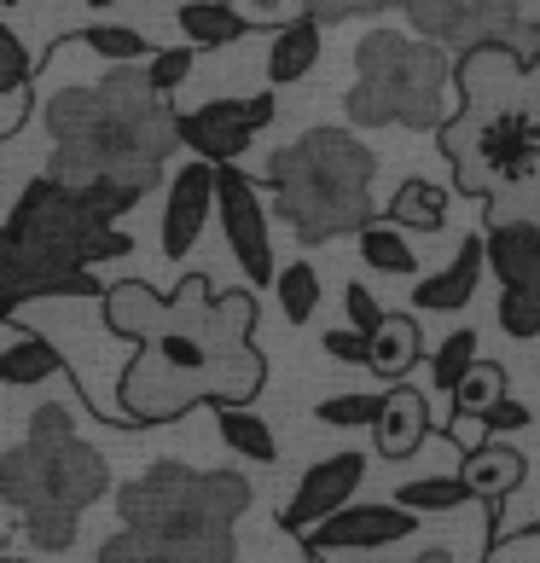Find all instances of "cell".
I'll use <instances>...</instances> for the list:
<instances>
[{
  "instance_id": "17",
  "label": "cell",
  "mask_w": 540,
  "mask_h": 563,
  "mask_svg": "<svg viewBox=\"0 0 540 563\" xmlns=\"http://www.w3.org/2000/svg\"><path fill=\"white\" fill-rule=\"evenodd\" d=\"M47 378H65V354H58L41 331H24L18 314H7V349H0V384L7 389H30V384H47Z\"/></svg>"
},
{
  "instance_id": "31",
  "label": "cell",
  "mask_w": 540,
  "mask_h": 563,
  "mask_svg": "<svg viewBox=\"0 0 540 563\" xmlns=\"http://www.w3.org/2000/svg\"><path fill=\"white\" fill-rule=\"evenodd\" d=\"M476 366V331H453V338L436 349V389H460V378Z\"/></svg>"
},
{
  "instance_id": "40",
  "label": "cell",
  "mask_w": 540,
  "mask_h": 563,
  "mask_svg": "<svg viewBox=\"0 0 540 563\" xmlns=\"http://www.w3.org/2000/svg\"><path fill=\"white\" fill-rule=\"evenodd\" d=\"M453 558H460V552L442 547V540H430V547H419V563H453Z\"/></svg>"
},
{
  "instance_id": "41",
  "label": "cell",
  "mask_w": 540,
  "mask_h": 563,
  "mask_svg": "<svg viewBox=\"0 0 540 563\" xmlns=\"http://www.w3.org/2000/svg\"><path fill=\"white\" fill-rule=\"evenodd\" d=\"M88 7H93V12H106V7H117V0H88Z\"/></svg>"
},
{
  "instance_id": "34",
  "label": "cell",
  "mask_w": 540,
  "mask_h": 563,
  "mask_svg": "<svg viewBox=\"0 0 540 563\" xmlns=\"http://www.w3.org/2000/svg\"><path fill=\"white\" fill-rule=\"evenodd\" d=\"M331 361H361V366H372V331H326V343H320Z\"/></svg>"
},
{
  "instance_id": "22",
  "label": "cell",
  "mask_w": 540,
  "mask_h": 563,
  "mask_svg": "<svg viewBox=\"0 0 540 563\" xmlns=\"http://www.w3.org/2000/svg\"><path fill=\"white\" fill-rule=\"evenodd\" d=\"M216 430H221V442L244 453V459H256V465H279V442H274V430H267L262 419L244 401H216Z\"/></svg>"
},
{
  "instance_id": "4",
  "label": "cell",
  "mask_w": 540,
  "mask_h": 563,
  "mask_svg": "<svg viewBox=\"0 0 540 563\" xmlns=\"http://www.w3.org/2000/svg\"><path fill=\"white\" fill-rule=\"evenodd\" d=\"M122 203L76 180H35L12 203L0 256H7V314L30 297H47L58 279L88 274L93 262L129 256V233L117 227Z\"/></svg>"
},
{
  "instance_id": "28",
  "label": "cell",
  "mask_w": 540,
  "mask_h": 563,
  "mask_svg": "<svg viewBox=\"0 0 540 563\" xmlns=\"http://www.w3.org/2000/svg\"><path fill=\"white\" fill-rule=\"evenodd\" d=\"M274 290H279V308H285V320H290V325H302L308 314H315V302H320V279H315V267H308V262L279 267Z\"/></svg>"
},
{
  "instance_id": "8",
  "label": "cell",
  "mask_w": 540,
  "mask_h": 563,
  "mask_svg": "<svg viewBox=\"0 0 540 563\" xmlns=\"http://www.w3.org/2000/svg\"><path fill=\"white\" fill-rule=\"evenodd\" d=\"M436 134H442V152L453 163L460 192H471V198L529 180L535 163H540V111H529V106L460 111Z\"/></svg>"
},
{
  "instance_id": "3",
  "label": "cell",
  "mask_w": 540,
  "mask_h": 563,
  "mask_svg": "<svg viewBox=\"0 0 540 563\" xmlns=\"http://www.w3.org/2000/svg\"><path fill=\"white\" fill-rule=\"evenodd\" d=\"M122 534L99 547V563H233V523L251 511V483L239 471H192L157 459L129 488H117Z\"/></svg>"
},
{
  "instance_id": "21",
  "label": "cell",
  "mask_w": 540,
  "mask_h": 563,
  "mask_svg": "<svg viewBox=\"0 0 540 563\" xmlns=\"http://www.w3.org/2000/svg\"><path fill=\"white\" fill-rule=\"evenodd\" d=\"M175 24L192 47H233L239 35H251V18H244L233 0H186L175 12Z\"/></svg>"
},
{
  "instance_id": "36",
  "label": "cell",
  "mask_w": 540,
  "mask_h": 563,
  "mask_svg": "<svg viewBox=\"0 0 540 563\" xmlns=\"http://www.w3.org/2000/svg\"><path fill=\"white\" fill-rule=\"evenodd\" d=\"M0 47H7V70H0V88H12V81H30V53H24V41H18L12 24L0 30Z\"/></svg>"
},
{
  "instance_id": "15",
  "label": "cell",
  "mask_w": 540,
  "mask_h": 563,
  "mask_svg": "<svg viewBox=\"0 0 540 563\" xmlns=\"http://www.w3.org/2000/svg\"><path fill=\"white\" fill-rule=\"evenodd\" d=\"M372 435H378V453L384 459L419 453L425 435H430V395L396 378V389L384 395V412H378V424H372Z\"/></svg>"
},
{
  "instance_id": "6",
  "label": "cell",
  "mask_w": 540,
  "mask_h": 563,
  "mask_svg": "<svg viewBox=\"0 0 540 563\" xmlns=\"http://www.w3.org/2000/svg\"><path fill=\"white\" fill-rule=\"evenodd\" d=\"M355 88L343 111L355 129H442L448 122V53L430 35L372 30L355 47Z\"/></svg>"
},
{
  "instance_id": "37",
  "label": "cell",
  "mask_w": 540,
  "mask_h": 563,
  "mask_svg": "<svg viewBox=\"0 0 540 563\" xmlns=\"http://www.w3.org/2000/svg\"><path fill=\"white\" fill-rule=\"evenodd\" d=\"M343 302H349V320H355L361 331H378V325H384V308L366 297V285H349V290H343Z\"/></svg>"
},
{
  "instance_id": "16",
  "label": "cell",
  "mask_w": 540,
  "mask_h": 563,
  "mask_svg": "<svg viewBox=\"0 0 540 563\" xmlns=\"http://www.w3.org/2000/svg\"><path fill=\"white\" fill-rule=\"evenodd\" d=\"M483 267H488V239H465L460 250H453V262L442 267V274L419 279L412 302L430 308V314H453V308L471 302V290H476V279H483Z\"/></svg>"
},
{
  "instance_id": "30",
  "label": "cell",
  "mask_w": 540,
  "mask_h": 563,
  "mask_svg": "<svg viewBox=\"0 0 540 563\" xmlns=\"http://www.w3.org/2000/svg\"><path fill=\"white\" fill-rule=\"evenodd\" d=\"M378 412H384V395H338V401L315 407V419L331 430H366V424H378Z\"/></svg>"
},
{
  "instance_id": "32",
  "label": "cell",
  "mask_w": 540,
  "mask_h": 563,
  "mask_svg": "<svg viewBox=\"0 0 540 563\" xmlns=\"http://www.w3.org/2000/svg\"><path fill=\"white\" fill-rule=\"evenodd\" d=\"M192 53H198L192 41H186V47H169V53H152V81H157L163 93H175L180 81L198 70V58H192Z\"/></svg>"
},
{
  "instance_id": "23",
  "label": "cell",
  "mask_w": 540,
  "mask_h": 563,
  "mask_svg": "<svg viewBox=\"0 0 540 563\" xmlns=\"http://www.w3.org/2000/svg\"><path fill=\"white\" fill-rule=\"evenodd\" d=\"M412 361H419V320L384 314V325L372 331V372H378V378H407Z\"/></svg>"
},
{
  "instance_id": "29",
  "label": "cell",
  "mask_w": 540,
  "mask_h": 563,
  "mask_svg": "<svg viewBox=\"0 0 540 563\" xmlns=\"http://www.w3.org/2000/svg\"><path fill=\"white\" fill-rule=\"evenodd\" d=\"M500 395H506V366L476 361L465 378H460V389H453V407H460V412H488Z\"/></svg>"
},
{
  "instance_id": "20",
  "label": "cell",
  "mask_w": 540,
  "mask_h": 563,
  "mask_svg": "<svg viewBox=\"0 0 540 563\" xmlns=\"http://www.w3.org/2000/svg\"><path fill=\"white\" fill-rule=\"evenodd\" d=\"M315 65H320V18L302 12V18H290V24H279L274 47H267V76L285 88V81H302Z\"/></svg>"
},
{
  "instance_id": "9",
  "label": "cell",
  "mask_w": 540,
  "mask_h": 563,
  "mask_svg": "<svg viewBox=\"0 0 540 563\" xmlns=\"http://www.w3.org/2000/svg\"><path fill=\"white\" fill-rule=\"evenodd\" d=\"M488 267L500 274V325L540 338V221H500L488 233Z\"/></svg>"
},
{
  "instance_id": "27",
  "label": "cell",
  "mask_w": 540,
  "mask_h": 563,
  "mask_svg": "<svg viewBox=\"0 0 540 563\" xmlns=\"http://www.w3.org/2000/svg\"><path fill=\"white\" fill-rule=\"evenodd\" d=\"M476 488L465 483V476H425V483H407V488H396V499L401 506H412V511H453V506H465Z\"/></svg>"
},
{
  "instance_id": "43",
  "label": "cell",
  "mask_w": 540,
  "mask_h": 563,
  "mask_svg": "<svg viewBox=\"0 0 540 563\" xmlns=\"http://www.w3.org/2000/svg\"><path fill=\"white\" fill-rule=\"evenodd\" d=\"M389 7H396V12H407V0H384V12H389Z\"/></svg>"
},
{
  "instance_id": "1",
  "label": "cell",
  "mask_w": 540,
  "mask_h": 563,
  "mask_svg": "<svg viewBox=\"0 0 540 563\" xmlns=\"http://www.w3.org/2000/svg\"><path fill=\"white\" fill-rule=\"evenodd\" d=\"M106 325L140 343L122 366V412L134 430L175 424L192 407L256 401L267 384V361L256 354V297L227 290L216 297L203 274H186L175 297H157L145 279H122L106 290Z\"/></svg>"
},
{
  "instance_id": "10",
  "label": "cell",
  "mask_w": 540,
  "mask_h": 563,
  "mask_svg": "<svg viewBox=\"0 0 540 563\" xmlns=\"http://www.w3.org/2000/svg\"><path fill=\"white\" fill-rule=\"evenodd\" d=\"M274 122V93H251V99H210V106L180 117V140L186 152L210 157V163H233L251 152V140Z\"/></svg>"
},
{
  "instance_id": "14",
  "label": "cell",
  "mask_w": 540,
  "mask_h": 563,
  "mask_svg": "<svg viewBox=\"0 0 540 563\" xmlns=\"http://www.w3.org/2000/svg\"><path fill=\"white\" fill-rule=\"evenodd\" d=\"M361 476H366V459H361V453H331V459H320V465L297 483V494H290L279 529H285V534H308L320 517L343 511L349 499H355Z\"/></svg>"
},
{
  "instance_id": "19",
  "label": "cell",
  "mask_w": 540,
  "mask_h": 563,
  "mask_svg": "<svg viewBox=\"0 0 540 563\" xmlns=\"http://www.w3.org/2000/svg\"><path fill=\"white\" fill-rule=\"evenodd\" d=\"M483 7H488V0H407V18H412V30H419V35L442 41V47H453V53H465Z\"/></svg>"
},
{
  "instance_id": "7",
  "label": "cell",
  "mask_w": 540,
  "mask_h": 563,
  "mask_svg": "<svg viewBox=\"0 0 540 563\" xmlns=\"http://www.w3.org/2000/svg\"><path fill=\"white\" fill-rule=\"evenodd\" d=\"M111 488V465L93 442L70 430L65 407H41L30 435L0 453V499L12 511H88Z\"/></svg>"
},
{
  "instance_id": "2",
  "label": "cell",
  "mask_w": 540,
  "mask_h": 563,
  "mask_svg": "<svg viewBox=\"0 0 540 563\" xmlns=\"http://www.w3.org/2000/svg\"><path fill=\"white\" fill-rule=\"evenodd\" d=\"M47 134H53V175L93 186L117 198L122 210L140 203L163 180L180 140V111H169V93L152 81V70L111 65L93 88H65L47 99Z\"/></svg>"
},
{
  "instance_id": "18",
  "label": "cell",
  "mask_w": 540,
  "mask_h": 563,
  "mask_svg": "<svg viewBox=\"0 0 540 563\" xmlns=\"http://www.w3.org/2000/svg\"><path fill=\"white\" fill-rule=\"evenodd\" d=\"M460 476L476 488V499H483V506L500 517V511H506V499L517 494V483H524V453H517V448H494V442L465 448Z\"/></svg>"
},
{
  "instance_id": "44",
  "label": "cell",
  "mask_w": 540,
  "mask_h": 563,
  "mask_svg": "<svg viewBox=\"0 0 540 563\" xmlns=\"http://www.w3.org/2000/svg\"><path fill=\"white\" fill-rule=\"evenodd\" d=\"M7 7H12V0H7Z\"/></svg>"
},
{
  "instance_id": "11",
  "label": "cell",
  "mask_w": 540,
  "mask_h": 563,
  "mask_svg": "<svg viewBox=\"0 0 540 563\" xmlns=\"http://www.w3.org/2000/svg\"><path fill=\"white\" fill-rule=\"evenodd\" d=\"M419 517L425 511L401 506V499H396V506H343V511L320 517V523L302 534V547H308V558H326V552H378V547H396V540L419 534Z\"/></svg>"
},
{
  "instance_id": "13",
  "label": "cell",
  "mask_w": 540,
  "mask_h": 563,
  "mask_svg": "<svg viewBox=\"0 0 540 563\" xmlns=\"http://www.w3.org/2000/svg\"><path fill=\"white\" fill-rule=\"evenodd\" d=\"M221 210V163H186V169L169 180V203H163V256L180 262L186 250L198 244L203 216Z\"/></svg>"
},
{
  "instance_id": "24",
  "label": "cell",
  "mask_w": 540,
  "mask_h": 563,
  "mask_svg": "<svg viewBox=\"0 0 540 563\" xmlns=\"http://www.w3.org/2000/svg\"><path fill=\"white\" fill-rule=\"evenodd\" d=\"M389 221H401L407 233H442L448 221V192L430 180H401L396 198H389Z\"/></svg>"
},
{
  "instance_id": "39",
  "label": "cell",
  "mask_w": 540,
  "mask_h": 563,
  "mask_svg": "<svg viewBox=\"0 0 540 563\" xmlns=\"http://www.w3.org/2000/svg\"><path fill=\"white\" fill-rule=\"evenodd\" d=\"M488 558H540V523L524 529V534H511V540H494Z\"/></svg>"
},
{
  "instance_id": "25",
  "label": "cell",
  "mask_w": 540,
  "mask_h": 563,
  "mask_svg": "<svg viewBox=\"0 0 540 563\" xmlns=\"http://www.w3.org/2000/svg\"><path fill=\"white\" fill-rule=\"evenodd\" d=\"M58 47H88V53H99L106 65H152V41H145L140 30H117V24H93V30H76V35H65Z\"/></svg>"
},
{
  "instance_id": "33",
  "label": "cell",
  "mask_w": 540,
  "mask_h": 563,
  "mask_svg": "<svg viewBox=\"0 0 540 563\" xmlns=\"http://www.w3.org/2000/svg\"><path fill=\"white\" fill-rule=\"evenodd\" d=\"M308 12L320 18V24H349V18H372L384 12V0H302Z\"/></svg>"
},
{
  "instance_id": "42",
  "label": "cell",
  "mask_w": 540,
  "mask_h": 563,
  "mask_svg": "<svg viewBox=\"0 0 540 563\" xmlns=\"http://www.w3.org/2000/svg\"><path fill=\"white\" fill-rule=\"evenodd\" d=\"M251 7H262V12H274V7H279V0H251Z\"/></svg>"
},
{
  "instance_id": "26",
  "label": "cell",
  "mask_w": 540,
  "mask_h": 563,
  "mask_svg": "<svg viewBox=\"0 0 540 563\" xmlns=\"http://www.w3.org/2000/svg\"><path fill=\"white\" fill-rule=\"evenodd\" d=\"M361 262H372L378 274H412V267H419L401 221H366L361 227Z\"/></svg>"
},
{
  "instance_id": "12",
  "label": "cell",
  "mask_w": 540,
  "mask_h": 563,
  "mask_svg": "<svg viewBox=\"0 0 540 563\" xmlns=\"http://www.w3.org/2000/svg\"><path fill=\"white\" fill-rule=\"evenodd\" d=\"M221 227H227V250L239 256V267L251 274V285H274V239H267V210L256 198V180L221 163Z\"/></svg>"
},
{
  "instance_id": "5",
  "label": "cell",
  "mask_w": 540,
  "mask_h": 563,
  "mask_svg": "<svg viewBox=\"0 0 540 563\" xmlns=\"http://www.w3.org/2000/svg\"><path fill=\"white\" fill-rule=\"evenodd\" d=\"M267 186H274V210L302 244H326L343 233H361L372 221V180L378 157L349 129H308L285 152L267 157Z\"/></svg>"
},
{
  "instance_id": "38",
  "label": "cell",
  "mask_w": 540,
  "mask_h": 563,
  "mask_svg": "<svg viewBox=\"0 0 540 563\" xmlns=\"http://www.w3.org/2000/svg\"><path fill=\"white\" fill-rule=\"evenodd\" d=\"M483 424H488V430H524V424H529V407H524V401H506V395H500V401L483 412Z\"/></svg>"
},
{
  "instance_id": "35",
  "label": "cell",
  "mask_w": 540,
  "mask_h": 563,
  "mask_svg": "<svg viewBox=\"0 0 540 563\" xmlns=\"http://www.w3.org/2000/svg\"><path fill=\"white\" fill-rule=\"evenodd\" d=\"M30 81H12V88H7V99H0V134H18V129H24V122H30Z\"/></svg>"
}]
</instances>
